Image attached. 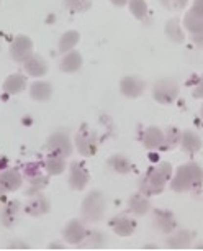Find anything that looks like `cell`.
<instances>
[{
	"instance_id": "44dd1931",
	"label": "cell",
	"mask_w": 203,
	"mask_h": 251,
	"mask_svg": "<svg viewBox=\"0 0 203 251\" xmlns=\"http://www.w3.org/2000/svg\"><path fill=\"white\" fill-rule=\"evenodd\" d=\"M51 94H53V89H51V84L48 82H35L31 84V97L38 102H46L49 100Z\"/></svg>"
},
{
	"instance_id": "cb8c5ba5",
	"label": "cell",
	"mask_w": 203,
	"mask_h": 251,
	"mask_svg": "<svg viewBox=\"0 0 203 251\" xmlns=\"http://www.w3.org/2000/svg\"><path fill=\"white\" fill-rule=\"evenodd\" d=\"M46 169L51 176H58V174H63L66 169V163L63 156L58 154H51L48 159H46Z\"/></svg>"
},
{
	"instance_id": "30bf717a",
	"label": "cell",
	"mask_w": 203,
	"mask_h": 251,
	"mask_svg": "<svg viewBox=\"0 0 203 251\" xmlns=\"http://www.w3.org/2000/svg\"><path fill=\"white\" fill-rule=\"evenodd\" d=\"M25 210L33 217L45 215L46 212H49V201L43 196V194H36L35 197H31L30 201L26 202Z\"/></svg>"
},
{
	"instance_id": "d6a6232c",
	"label": "cell",
	"mask_w": 203,
	"mask_h": 251,
	"mask_svg": "<svg viewBox=\"0 0 203 251\" xmlns=\"http://www.w3.org/2000/svg\"><path fill=\"white\" fill-rule=\"evenodd\" d=\"M160 2L169 10H180L182 7H185L187 0H160Z\"/></svg>"
},
{
	"instance_id": "7402d4cb",
	"label": "cell",
	"mask_w": 203,
	"mask_h": 251,
	"mask_svg": "<svg viewBox=\"0 0 203 251\" xmlns=\"http://www.w3.org/2000/svg\"><path fill=\"white\" fill-rule=\"evenodd\" d=\"M18 210H20V205H18V202H7V205L2 208V212H0V219H2V224L5 225V226L13 225V222L17 220Z\"/></svg>"
},
{
	"instance_id": "836d02e7",
	"label": "cell",
	"mask_w": 203,
	"mask_h": 251,
	"mask_svg": "<svg viewBox=\"0 0 203 251\" xmlns=\"http://www.w3.org/2000/svg\"><path fill=\"white\" fill-rule=\"evenodd\" d=\"M193 97H195V99H202L203 97V75L200 77V80H198L195 91H193Z\"/></svg>"
},
{
	"instance_id": "f1b7e54d",
	"label": "cell",
	"mask_w": 203,
	"mask_h": 251,
	"mask_svg": "<svg viewBox=\"0 0 203 251\" xmlns=\"http://www.w3.org/2000/svg\"><path fill=\"white\" fill-rule=\"evenodd\" d=\"M130 10L138 20H144L146 13H148V5L144 0H130Z\"/></svg>"
},
{
	"instance_id": "3957f363",
	"label": "cell",
	"mask_w": 203,
	"mask_h": 251,
	"mask_svg": "<svg viewBox=\"0 0 203 251\" xmlns=\"http://www.w3.org/2000/svg\"><path fill=\"white\" fill-rule=\"evenodd\" d=\"M103 212H105V197L102 196V192L95 191V192L89 194L82 205L84 219L89 222H97L102 219Z\"/></svg>"
},
{
	"instance_id": "5bb4252c",
	"label": "cell",
	"mask_w": 203,
	"mask_h": 251,
	"mask_svg": "<svg viewBox=\"0 0 203 251\" xmlns=\"http://www.w3.org/2000/svg\"><path fill=\"white\" fill-rule=\"evenodd\" d=\"M0 181H2V186L5 189V192H13V191H17V189H20L23 177L15 169H7V171H3L0 174Z\"/></svg>"
},
{
	"instance_id": "8d00e7d4",
	"label": "cell",
	"mask_w": 203,
	"mask_h": 251,
	"mask_svg": "<svg viewBox=\"0 0 203 251\" xmlns=\"http://www.w3.org/2000/svg\"><path fill=\"white\" fill-rule=\"evenodd\" d=\"M5 192V189H3V186H2V181H0V194H3Z\"/></svg>"
},
{
	"instance_id": "484cf974",
	"label": "cell",
	"mask_w": 203,
	"mask_h": 251,
	"mask_svg": "<svg viewBox=\"0 0 203 251\" xmlns=\"http://www.w3.org/2000/svg\"><path fill=\"white\" fill-rule=\"evenodd\" d=\"M79 38H80V35L77 31L64 33L63 38H61V41H59V51H61V53H68V51L72 50L74 46L77 45Z\"/></svg>"
},
{
	"instance_id": "7c38bea8",
	"label": "cell",
	"mask_w": 203,
	"mask_h": 251,
	"mask_svg": "<svg viewBox=\"0 0 203 251\" xmlns=\"http://www.w3.org/2000/svg\"><path fill=\"white\" fill-rule=\"evenodd\" d=\"M25 71L28 75L31 77H41V75L46 74L48 71V66H46L45 59L38 54H31L30 58L25 61Z\"/></svg>"
},
{
	"instance_id": "9a60e30c",
	"label": "cell",
	"mask_w": 203,
	"mask_h": 251,
	"mask_svg": "<svg viewBox=\"0 0 203 251\" xmlns=\"http://www.w3.org/2000/svg\"><path fill=\"white\" fill-rule=\"evenodd\" d=\"M112 226H113V230H115L116 235L130 236L136 228V222L133 219H130V217H126V215H120V217H116L115 220H112Z\"/></svg>"
},
{
	"instance_id": "e0dca14e",
	"label": "cell",
	"mask_w": 203,
	"mask_h": 251,
	"mask_svg": "<svg viewBox=\"0 0 203 251\" xmlns=\"http://www.w3.org/2000/svg\"><path fill=\"white\" fill-rule=\"evenodd\" d=\"M26 87V79L22 74H12L3 82V91L7 94H20Z\"/></svg>"
},
{
	"instance_id": "8992f818",
	"label": "cell",
	"mask_w": 203,
	"mask_h": 251,
	"mask_svg": "<svg viewBox=\"0 0 203 251\" xmlns=\"http://www.w3.org/2000/svg\"><path fill=\"white\" fill-rule=\"evenodd\" d=\"M48 148L51 150V154H58V156H69L72 153V143H70V138L66 133H53L51 138L48 140Z\"/></svg>"
},
{
	"instance_id": "d6986e66",
	"label": "cell",
	"mask_w": 203,
	"mask_h": 251,
	"mask_svg": "<svg viewBox=\"0 0 203 251\" xmlns=\"http://www.w3.org/2000/svg\"><path fill=\"white\" fill-rule=\"evenodd\" d=\"M128 207H130V210L133 212V214L144 215L146 212L149 210V202H148V199L143 196V192H141V194H135V196L130 197Z\"/></svg>"
},
{
	"instance_id": "2e32d148",
	"label": "cell",
	"mask_w": 203,
	"mask_h": 251,
	"mask_svg": "<svg viewBox=\"0 0 203 251\" xmlns=\"http://www.w3.org/2000/svg\"><path fill=\"white\" fill-rule=\"evenodd\" d=\"M143 143L148 150L160 148V146L164 145V133L158 126H149L143 135Z\"/></svg>"
},
{
	"instance_id": "52a82bcc",
	"label": "cell",
	"mask_w": 203,
	"mask_h": 251,
	"mask_svg": "<svg viewBox=\"0 0 203 251\" xmlns=\"http://www.w3.org/2000/svg\"><path fill=\"white\" fill-rule=\"evenodd\" d=\"M33 43L28 36H17L15 41L10 46V56L18 63H25V61L31 56Z\"/></svg>"
},
{
	"instance_id": "74e56055",
	"label": "cell",
	"mask_w": 203,
	"mask_h": 251,
	"mask_svg": "<svg viewBox=\"0 0 203 251\" xmlns=\"http://www.w3.org/2000/svg\"><path fill=\"white\" fill-rule=\"evenodd\" d=\"M200 113H202V118H203V107H202V112Z\"/></svg>"
},
{
	"instance_id": "d4e9b609",
	"label": "cell",
	"mask_w": 203,
	"mask_h": 251,
	"mask_svg": "<svg viewBox=\"0 0 203 251\" xmlns=\"http://www.w3.org/2000/svg\"><path fill=\"white\" fill-rule=\"evenodd\" d=\"M185 26L193 35H203V17L197 15L192 10L185 15Z\"/></svg>"
},
{
	"instance_id": "7a4b0ae2",
	"label": "cell",
	"mask_w": 203,
	"mask_h": 251,
	"mask_svg": "<svg viewBox=\"0 0 203 251\" xmlns=\"http://www.w3.org/2000/svg\"><path fill=\"white\" fill-rule=\"evenodd\" d=\"M171 173L172 166L169 163H162L158 168H153L144 177V181L141 182V192L146 196H158L164 191L167 179L171 177Z\"/></svg>"
},
{
	"instance_id": "5b68a950",
	"label": "cell",
	"mask_w": 203,
	"mask_h": 251,
	"mask_svg": "<svg viewBox=\"0 0 203 251\" xmlns=\"http://www.w3.org/2000/svg\"><path fill=\"white\" fill-rule=\"evenodd\" d=\"M75 146H77L80 154L93 156L97 153V148H98L97 135L93 133L87 125H84L82 128L79 130L77 136H75Z\"/></svg>"
},
{
	"instance_id": "d590c367",
	"label": "cell",
	"mask_w": 203,
	"mask_h": 251,
	"mask_svg": "<svg viewBox=\"0 0 203 251\" xmlns=\"http://www.w3.org/2000/svg\"><path fill=\"white\" fill-rule=\"evenodd\" d=\"M110 2H112V3H115L116 7H123L125 3L128 2V0H110Z\"/></svg>"
},
{
	"instance_id": "ffe728a7",
	"label": "cell",
	"mask_w": 203,
	"mask_h": 251,
	"mask_svg": "<svg viewBox=\"0 0 203 251\" xmlns=\"http://www.w3.org/2000/svg\"><path fill=\"white\" fill-rule=\"evenodd\" d=\"M180 143H182L183 151H187V153H197V151H200L202 148V140L198 138L193 131H183Z\"/></svg>"
},
{
	"instance_id": "603a6c76",
	"label": "cell",
	"mask_w": 203,
	"mask_h": 251,
	"mask_svg": "<svg viewBox=\"0 0 203 251\" xmlns=\"http://www.w3.org/2000/svg\"><path fill=\"white\" fill-rule=\"evenodd\" d=\"M192 238H193V235L188 230H180L174 236H171L167 243L171 248H187V246L192 243Z\"/></svg>"
},
{
	"instance_id": "6da1fadb",
	"label": "cell",
	"mask_w": 203,
	"mask_h": 251,
	"mask_svg": "<svg viewBox=\"0 0 203 251\" xmlns=\"http://www.w3.org/2000/svg\"><path fill=\"white\" fill-rule=\"evenodd\" d=\"M203 182V171L198 164H183L177 169L176 177H172L171 187L176 192H185L188 189H195Z\"/></svg>"
},
{
	"instance_id": "277c9868",
	"label": "cell",
	"mask_w": 203,
	"mask_h": 251,
	"mask_svg": "<svg viewBox=\"0 0 203 251\" xmlns=\"http://www.w3.org/2000/svg\"><path fill=\"white\" fill-rule=\"evenodd\" d=\"M179 96V86L174 79H160L153 87V97L159 103H171Z\"/></svg>"
},
{
	"instance_id": "4dcf8cb0",
	"label": "cell",
	"mask_w": 203,
	"mask_h": 251,
	"mask_svg": "<svg viewBox=\"0 0 203 251\" xmlns=\"http://www.w3.org/2000/svg\"><path fill=\"white\" fill-rule=\"evenodd\" d=\"M164 141H166L167 148H174L177 143H180V133L177 131V128H169L167 135L164 136Z\"/></svg>"
},
{
	"instance_id": "1f68e13d",
	"label": "cell",
	"mask_w": 203,
	"mask_h": 251,
	"mask_svg": "<svg viewBox=\"0 0 203 251\" xmlns=\"http://www.w3.org/2000/svg\"><path fill=\"white\" fill-rule=\"evenodd\" d=\"M66 5H68L70 10L84 12L89 5H90V0H66Z\"/></svg>"
},
{
	"instance_id": "9c48e42d",
	"label": "cell",
	"mask_w": 203,
	"mask_h": 251,
	"mask_svg": "<svg viewBox=\"0 0 203 251\" xmlns=\"http://www.w3.org/2000/svg\"><path fill=\"white\" fill-rule=\"evenodd\" d=\"M86 235H87V231L79 220L69 222L64 228V240L70 245H77V243H80V241H84Z\"/></svg>"
},
{
	"instance_id": "ba28073f",
	"label": "cell",
	"mask_w": 203,
	"mask_h": 251,
	"mask_svg": "<svg viewBox=\"0 0 203 251\" xmlns=\"http://www.w3.org/2000/svg\"><path fill=\"white\" fill-rule=\"evenodd\" d=\"M89 177L90 176H89V171L86 169V166L82 163H72V166H70L69 182L75 191H82V189L87 186Z\"/></svg>"
},
{
	"instance_id": "f546056e",
	"label": "cell",
	"mask_w": 203,
	"mask_h": 251,
	"mask_svg": "<svg viewBox=\"0 0 203 251\" xmlns=\"http://www.w3.org/2000/svg\"><path fill=\"white\" fill-rule=\"evenodd\" d=\"M84 240H86V245H82V246H89V248H100V246H103L105 236H103L102 233H98V231H92V233H87Z\"/></svg>"
},
{
	"instance_id": "83f0119b",
	"label": "cell",
	"mask_w": 203,
	"mask_h": 251,
	"mask_svg": "<svg viewBox=\"0 0 203 251\" xmlns=\"http://www.w3.org/2000/svg\"><path fill=\"white\" fill-rule=\"evenodd\" d=\"M166 33H167V36L171 38L172 41H176V43H180V41H183V33H182L180 23H179L177 18H172V20L167 23Z\"/></svg>"
},
{
	"instance_id": "8fae6325",
	"label": "cell",
	"mask_w": 203,
	"mask_h": 251,
	"mask_svg": "<svg viewBox=\"0 0 203 251\" xmlns=\"http://www.w3.org/2000/svg\"><path fill=\"white\" fill-rule=\"evenodd\" d=\"M120 87H121L123 96L130 97V99L139 97L141 94L144 92V82L138 77H125L123 80H121Z\"/></svg>"
},
{
	"instance_id": "ac0fdd59",
	"label": "cell",
	"mask_w": 203,
	"mask_h": 251,
	"mask_svg": "<svg viewBox=\"0 0 203 251\" xmlns=\"http://www.w3.org/2000/svg\"><path fill=\"white\" fill-rule=\"evenodd\" d=\"M80 66H82V56H80L77 51H69L63 58V61H61V69H63L64 73H74Z\"/></svg>"
},
{
	"instance_id": "4fadbf2b",
	"label": "cell",
	"mask_w": 203,
	"mask_h": 251,
	"mask_svg": "<svg viewBox=\"0 0 203 251\" xmlns=\"http://www.w3.org/2000/svg\"><path fill=\"white\" fill-rule=\"evenodd\" d=\"M154 225L158 226L160 231L164 233H171V231L176 228V219L171 212L167 210H156L154 212Z\"/></svg>"
},
{
	"instance_id": "e575fe53",
	"label": "cell",
	"mask_w": 203,
	"mask_h": 251,
	"mask_svg": "<svg viewBox=\"0 0 203 251\" xmlns=\"http://www.w3.org/2000/svg\"><path fill=\"white\" fill-rule=\"evenodd\" d=\"M192 12H193V13H197V15L203 17V0H195V2H193Z\"/></svg>"
},
{
	"instance_id": "4316f807",
	"label": "cell",
	"mask_w": 203,
	"mask_h": 251,
	"mask_svg": "<svg viewBox=\"0 0 203 251\" xmlns=\"http://www.w3.org/2000/svg\"><path fill=\"white\" fill-rule=\"evenodd\" d=\"M108 164H110L112 169H115L116 173L120 174H126L131 171V164L130 161L125 158V156L121 154H116V156H112L110 161H108Z\"/></svg>"
}]
</instances>
